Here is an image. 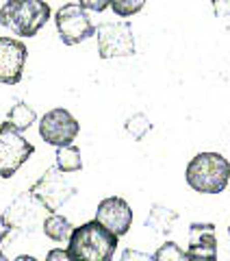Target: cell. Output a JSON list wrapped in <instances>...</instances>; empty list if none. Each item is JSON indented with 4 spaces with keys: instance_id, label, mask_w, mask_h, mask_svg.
Wrapping results in <instances>:
<instances>
[{
    "instance_id": "27",
    "label": "cell",
    "mask_w": 230,
    "mask_h": 261,
    "mask_svg": "<svg viewBox=\"0 0 230 261\" xmlns=\"http://www.w3.org/2000/svg\"><path fill=\"white\" fill-rule=\"evenodd\" d=\"M228 238H230V226H228Z\"/></svg>"
},
{
    "instance_id": "24",
    "label": "cell",
    "mask_w": 230,
    "mask_h": 261,
    "mask_svg": "<svg viewBox=\"0 0 230 261\" xmlns=\"http://www.w3.org/2000/svg\"><path fill=\"white\" fill-rule=\"evenodd\" d=\"M9 233H11V226L7 224V220L3 218V214H0V242H5L9 238Z\"/></svg>"
},
{
    "instance_id": "17",
    "label": "cell",
    "mask_w": 230,
    "mask_h": 261,
    "mask_svg": "<svg viewBox=\"0 0 230 261\" xmlns=\"http://www.w3.org/2000/svg\"><path fill=\"white\" fill-rule=\"evenodd\" d=\"M124 128H126V133H128V135H133V140L141 142L143 137H146L148 130H152V122L148 120L143 113H133V116L126 120Z\"/></svg>"
},
{
    "instance_id": "13",
    "label": "cell",
    "mask_w": 230,
    "mask_h": 261,
    "mask_svg": "<svg viewBox=\"0 0 230 261\" xmlns=\"http://www.w3.org/2000/svg\"><path fill=\"white\" fill-rule=\"evenodd\" d=\"M176 220H178V214L174 209H167L163 205H152L150 216L146 218V226L152 228V231L159 233V235H167V233L174 231Z\"/></svg>"
},
{
    "instance_id": "20",
    "label": "cell",
    "mask_w": 230,
    "mask_h": 261,
    "mask_svg": "<svg viewBox=\"0 0 230 261\" xmlns=\"http://www.w3.org/2000/svg\"><path fill=\"white\" fill-rule=\"evenodd\" d=\"M78 5L83 7L85 11H96V13H102L109 9L111 0H78Z\"/></svg>"
},
{
    "instance_id": "16",
    "label": "cell",
    "mask_w": 230,
    "mask_h": 261,
    "mask_svg": "<svg viewBox=\"0 0 230 261\" xmlns=\"http://www.w3.org/2000/svg\"><path fill=\"white\" fill-rule=\"evenodd\" d=\"M7 122H9L15 130L24 133L26 128L33 126V122H37V113H35V109H33L31 105H26L24 100H18L9 109V113H7Z\"/></svg>"
},
{
    "instance_id": "23",
    "label": "cell",
    "mask_w": 230,
    "mask_h": 261,
    "mask_svg": "<svg viewBox=\"0 0 230 261\" xmlns=\"http://www.w3.org/2000/svg\"><path fill=\"white\" fill-rule=\"evenodd\" d=\"M46 261H72V259L68 257V252H65L63 248H52L46 255Z\"/></svg>"
},
{
    "instance_id": "19",
    "label": "cell",
    "mask_w": 230,
    "mask_h": 261,
    "mask_svg": "<svg viewBox=\"0 0 230 261\" xmlns=\"http://www.w3.org/2000/svg\"><path fill=\"white\" fill-rule=\"evenodd\" d=\"M152 261H187V259H185V250L176 242H165L152 255Z\"/></svg>"
},
{
    "instance_id": "22",
    "label": "cell",
    "mask_w": 230,
    "mask_h": 261,
    "mask_svg": "<svg viewBox=\"0 0 230 261\" xmlns=\"http://www.w3.org/2000/svg\"><path fill=\"white\" fill-rule=\"evenodd\" d=\"M215 18H230V0H211Z\"/></svg>"
},
{
    "instance_id": "6",
    "label": "cell",
    "mask_w": 230,
    "mask_h": 261,
    "mask_svg": "<svg viewBox=\"0 0 230 261\" xmlns=\"http://www.w3.org/2000/svg\"><path fill=\"white\" fill-rule=\"evenodd\" d=\"M28 192L46 207L48 214H56L65 202L76 196V187H74L68 178L63 176L61 170L54 166V168H48L46 172L33 183V187Z\"/></svg>"
},
{
    "instance_id": "5",
    "label": "cell",
    "mask_w": 230,
    "mask_h": 261,
    "mask_svg": "<svg viewBox=\"0 0 230 261\" xmlns=\"http://www.w3.org/2000/svg\"><path fill=\"white\" fill-rule=\"evenodd\" d=\"M98 57L115 59V57H133L137 53L135 35L130 22H102L96 27Z\"/></svg>"
},
{
    "instance_id": "8",
    "label": "cell",
    "mask_w": 230,
    "mask_h": 261,
    "mask_svg": "<svg viewBox=\"0 0 230 261\" xmlns=\"http://www.w3.org/2000/svg\"><path fill=\"white\" fill-rule=\"evenodd\" d=\"M78 130H80L78 120L63 107L50 109L48 113H44L42 120H39V135H42V140L46 144L54 146V148L74 144Z\"/></svg>"
},
{
    "instance_id": "9",
    "label": "cell",
    "mask_w": 230,
    "mask_h": 261,
    "mask_svg": "<svg viewBox=\"0 0 230 261\" xmlns=\"http://www.w3.org/2000/svg\"><path fill=\"white\" fill-rule=\"evenodd\" d=\"M46 216H48L46 207L31 192L20 194L3 214L7 224L11 226V231H22V233H33L37 226H42Z\"/></svg>"
},
{
    "instance_id": "3",
    "label": "cell",
    "mask_w": 230,
    "mask_h": 261,
    "mask_svg": "<svg viewBox=\"0 0 230 261\" xmlns=\"http://www.w3.org/2000/svg\"><path fill=\"white\" fill-rule=\"evenodd\" d=\"M50 15L52 11L46 0H7L0 7V27L20 37H35Z\"/></svg>"
},
{
    "instance_id": "1",
    "label": "cell",
    "mask_w": 230,
    "mask_h": 261,
    "mask_svg": "<svg viewBox=\"0 0 230 261\" xmlns=\"http://www.w3.org/2000/svg\"><path fill=\"white\" fill-rule=\"evenodd\" d=\"M120 238L104 228L98 220L74 226L68 238V257L72 261H113Z\"/></svg>"
},
{
    "instance_id": "12",
    "label": "cell",
    "mask_w": 230,
    "mask_h": 261,
    "mask_svg": "<svg viewBox=\"0 0 230 261\" xmlns=\"http://www.w3.org/2000/svg\"><path fill=\"white\" fill-rule=\"evenodd\" d=\"M187 261H217V233L213 222L189 224V246L185 250Z\"/></svg>"
},
{
    "instance_id": "14",
    "label": "cell",
    "mask_w": 230,
    "mask_h": 261,
    "mask_svg": "<svg viewBox=\"0 0 230 261\" xmlns=\"http://www.w3.org/2000/svg\"><path fill=\"white\" fill-rule=\"evenodd\" d=\"M42 231L46 238L52 242H68V238L74 231V224L59 214H48L42 222Z\"/></svg>"
},
{
    "instance_id": "26",
    "label": "cell",
    "mask_w": 230,
    "mask_h": 261,
    "mask_svg": "<svg viewBox=\"0 0 230 261\" xmlns=\"http://www.w3.org/2000/svg\"><path fill=\"white\" fill-rule=\"evenodd\" d=\"M0 261H9V259L5 257V252H3V250H0Z\"/></svg>"
},
{
    "instance_id": "11",
    "label": "cell",
    "mask_w": 230,
    "mask_h": 261,
    "mask_svg": "<svg viewBox=\"0 0 230 261\" xmlns=\"http://www.w3.org/2000/svg\"><path fill=\"white\" fill-rule=\"evenodd\" d=\"M104 228H109L113 235H126L130 231V226H133V209L130 205L120 198V196H109V198L100 200V205L96 209V218Z\"/></svg>"
},
{
    "instance_id": "18",
    "label": "cell",
    "mask_w": 230,
    "mask_h": 261,
    "mask_svg": "<svg viewBox=\"0 0 230 261\" xmlns=\"http://www.w3.org/2000/svg\"><path fill=\"white\" fill-rule=\"evenodd\" d=\"M146 0H111V9L118 18H133L143 9Z\"/></svg>"
},
{
    "instance_id": "10",
    "label": "cell",
    "mask_w": 230,
    "mask_h": 261,
    "mask_svg": "<svg viewBox=\"0 0 230 261\" xmlns=\"http://www.w3.org/2000/svg\"><path fill=\"white\" fill-rule=\"evenodd\" d=\"M28 48L22 39L0 35V85H18L24 76Z\"/></svg>"
},
{
    "instance_id": "15",
    "label": "cell",
    "mask_w": 230,
    "mask_h": 261,
    "mask_svg": "<svg viewBox=\"0 0 230 261\" xmlns=\"http://www.w3.org/2000/svg\"><path fill=\"white\" fill-rule=\"evenodd\" d=\"M56 168L61 170L63 174H72V172H80L83 170V157H80V148L78 146H61L56 148Z\"/></svg>"
},
{
    "instance_id": "2",
    "label": "cell",
    "mask_w": 230,
    "mask_h": 261,
    "mask_svg": "<svg viewBox=\"0 0 230 261\" xmlns=\"http://www.w3.org/2000/svg\"><path fill=\"white\" fill-rule=\"evenodd\" d=\"M185 181L198 194H221L230 183V161L219 152H198L187 163Z\"/></svg>"
},
{
    "instance_id": "4",
    "label": "cell",
    "mask_w": 230,
    "mask_h": 261,
    "mask_svg": "<svg viewBox=\"0 0 230 261\" xmlns=\"http://www.w3.org/2000/svg\"><path fill=\"white\" fill-rule=\"evenodd\" d=\"M35 146L20 130H15L9 122L0 124V178H11L26 163Z\"/></svg>"
},
{
    "instance_id": "25",
    "label": "cell",
    "mask_w": 230,
    "mask_h": 261,
    "mask_svg": "<svg viewBox=\"0 0 230 261\" xmlns=\"http://www.w3.org/2000/svg\"><path fill=\"white\" fill-rule=\"evenodd\" d=\"M13 261H37V259L33 257V255H20V257H15Z\"/></svg>"
},
{
    "instance_id": "21",
    "label": "cell",
    "mask_w": 230,
    "mask_h": 261,
    "mask_svg": "<svg viewBox=\"0 0 230 261\" xmlns=\"http://www.w3.org/2000/svg\"><path fill=\"white\" fill-rule=\"evenodd\" d=\"M120 261H152V255L141 252V250H135V248H126V250H122Z\"/></svg>"
},
{
    "instance_id": "7",
    "label": "cell",
    "mask_w": 230,
    "mask_h": 261,
    "mask_svg": "<svg viewBox=\"0 0 230 261\" xmlns=\"http://www.w3.org/2000/svg\"><path fill=\"white\" fill-rule=\"evenodd\" d=\"M54 27L65 46H76L96 35V27L92 18H89V13L78 3L63 5L54 13Z\"/></svg>"
}]
</instances>
